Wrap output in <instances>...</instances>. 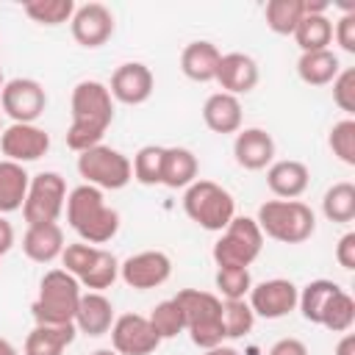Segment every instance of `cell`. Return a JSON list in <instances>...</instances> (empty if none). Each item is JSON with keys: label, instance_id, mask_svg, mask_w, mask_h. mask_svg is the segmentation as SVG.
Wrapping results in <instances>:
<instances>
[{"label": "cell", "instance_id": "obj_11", "mask_svg": "<svg viewBox=\"0 0 355 355\" xmlns=\"http://www.w3.org/2000/svg\"><path fill=\"white\" fill-rule=\"evenodd\" d=\"M169 275H172V258L161 250H141V252H136L119 263L122 283L136 288V291L158 288L169 280Z\"/></svg>", "mask_w": 355, "mask_h": 355}, {"label": "cell", "instance_id": "obj_9", "mask_svg": "<svg viewBox=\"0 0 355 355\" xmlns=\"http://www.w3.org/2000/svg\"><path fill=\"white\" fill-rule=\"evenodd\" d=\"M64 205H67V180L58 172H39L31 178L22 202V216L28 225L58 222Z\"/></svg>", "mask_w": 355, "mask_h": 355}, {"label": "cell", "instance_id": "obj_14", "mask_svg": "<svg viewBox=\"0 0 355 355\" xmlns=\"http://www.w3.org/2000/svg\"><path fill=\"white\" fill-rule=\"evenodd\" d=\"M72 39L80 47H103L114 36V14L103 3H83L75 6V14L69 19Z\"/></svg>", "mask_w": 355, "mask_h": 355}, {"label": "cell", "instance_id": "obj_41", "mask_svg": "<svg viewBox=\"0 0 355 355\" xmlns=\"http://www.w3.org/2000/svg\"><path fill=\"white\" fill-rule=\"evenodd\" d=\"M333 103L347 111V114H355V69H341L333 80Z\"/></svg>", "mask_w": 355, "mask_h": 355}, {"label": "cell", "instance_id": "obj_20", "mask_svg": "<svg viewBox=\"0 0 355 355\" xmlns=\"http://www.w3.org/2000/svg\"><path fill=\"white\" fill-rule=\"evenodd\" d=\"M308 183H311V172L302 161L283 158L266 166V186L280 200H297L300 194H305Z\"/></svg>", "mask_w": 355, "mask_h": 355}, {"label": "cell", "instance_id": "obj_23", "mask_svg": "<svg viewBox=\"0 0 355 355\" xmlns=\"http://www.w3.org/2000/svg\"><path fill=\"white\" fill-rule=\"evenodd\" d=\"M202 122L208 130L225 136V133H239L241 130V103L239 97L227 92H214L205 105H202Z\"/></svg>", "mask_w": 355, "mask_h": 355}, {"label": "cell", "instance_id": "obj_22", "mask_svg": "<svg viewBox=\"0 0 355 355\" xmlns=\"http://www.w3.org/2000/svg\"><path fill=\"white\" fill-rule=\"evenodd\" d=\"M219 47L208 39H197V42H189L180 53V69L189 80L194 83H211L216 78V67H219Z\"/></svg>", "mask_w": 355, "mask_h": 355}, {"label": "cell", "instance_id": "obj_26", "mask_svg": "<svg viewBox=\"0 0 355 355\" xmlns=\"http://www.w3.org/2000/svg\"><path fill=\"white\" fill-rule=\"evenodd\" d=\"M28 186H31V175L25 172V166L3 158L0 161V216L22 208Z\"/></svg>", "mask_w": 355, "mask_h": 355}, {"label": "cell", "instance_id": "obj_10", "mask_svg": "<svg viewBox=\"0 0 355 355\" xmlns=\"http://www.w3.org/2000/svg\"><path fill=\"white\" fill-rule=\"evenodd\" d=\"M0 105L14 122L36 125V119L44 114L47 94L44 86L33 78H11L0 92Z\"/></svg>", "mask_w": 355, "mask_h": 355}, {"label": "cell", "instance_id": "obj_6", "mask_svg": "<svg viewBox=\"0 0 355 355\" xmlns=\"http://www.w3.org/2000/svg\"><path fill=\"white\" fill-rule=\"evenodd\" d=\"M183 211L202 230L222 233L236 216V200L225 186L214 180H194L183 194Z\"/></svg>", "mask_w": 355, "mask_h": 355}, {"label": "cell", "instance_id": "obj_25", "mask_svg": "<svg viewBox=\"0 0 355 355\" xmlns=\"http://www.w3.org/2000/svg\"><path fill=\"white\" fill-rule=\"evenodd\" d=\"M200 164L189 147H164V172L161 186L166 189H189L197 180Z\"/></svg>", "mask_w": 355, "mask_h": 355}, {"label": "cell", "instance_id": "obj_48", "mask_svg": "<svg viewBox=\"0 0 355 355\" xmlns=\"http://www.w3.org/2000/svg\"><path fill=\"white\" fill-rule=\"evenodd\" d=\"M0 355H19V352H17V347H14L8 338L0 336Z\"/></svg>", "mask_w": 355, "mask_h": 355}, {"label": "cell", "instance_id": "obj_38", "mask_svg": "<svg viewBox=\"0 0 355 355\" xmlns=\"http://www.w3.org/2000/svg\"><path fill=\"white\" fill-rule=\"evenodd\" d=\"M150 324L155 330V336L164 341V338H175L178 333L186 330V322H183V311L175 300H161L153 311H150Z\"/></svg>", "mask_w": 355, "mask_h": 355}, {"label": "cell", "instance_id": "obj_30", "mask_svg": "<svg viewBox=\"0 0 355 355\" xmlns=\"http://www.w3.org/2000/svg\"><path fill=\"white\" fill-rule=\"evenodd\" d=\"M322 214L338 225L352 222L355 219V186L349 180L333 183L322 197Z\"/></svg>", "mask_w": 355, "mask_h": 355}, {"label": "cell", "instance_id": "obj_32", "mask_svg": "<svg viewBox=\"0 0 355 355\" xmlns=\"http://www.w3.org/2000/svg\"><path fill=\"white\" fill-rule=\"evenodd\" d=\"M302 14H305L302 0H269L263 8L266 28L277 36H291L297 22L302 19Z\"/></svg>", "mask_w": 355, "mask_h": 355}, {"label": "cell", "instance_id": "obj_47", "mask_svg": "<svg viewBox=\"0 0 355 355\" xmlns=\"http://www.w3.org/2000/svg\"><path fill=\"white\" fill-rule=\"evenodd\" d=\"M202 355H239V349H233V347H225V344H219V347L202 349Z\"/></svg>", "mask_w": 355, "mask_h": 355}, {"label": "cell", "instance_id": "obj_44", "mask_svg": "<svg viewBox=\"0 0 355 355\" xmlns=\"http://www.w3.org/2000/svg\"><path fill=\"white\" fill-rule=\"evenodd\" d=\"M269 355H308V347L300 338H280L272 344Z\"/></svg>", "mask_w": 355, "mask_h": 355}, {"label": "cell", "instance_id": "obj_18", "mask_svg": "<svg viewBox=\"0 0 355 355\" xmlns=\"http://www.w3.org/2000/svg\"><path fill=\"white\" fill-rule=\"evenodd\" d=\"M233 155L241 169H250V172L266 169L275 161V139L263 128H244L236 133Z\"/></svg>", "mask_w": 355, "mask_h": 355}, {"label": "cell", "instance_id": "obj_40", "mask_svg": "<svg viewBox=\"0 0 355 355\" xmlns=\"http://www.w3.org/2000/svg\"><path fill=\"white\" fill-rule=\"evenodd\" d=\"M94 255H97V247H94V244L75 241V244H67V247H64V252H61V263H64V269L78 280V277L92 266Z\"/></svg>", "mask_w": 355, "mask_h": 355}, {"label": "cell", "instance_id": "obj_51", "mask_svg": "<svg viewBox=\"0 0 355 355\" xmlns=\"http://www.w3.org/2000/svg\"><path fill=\"white\" fill-rule=\"evenodd\" d=\"M0 133H3V128H0Z\"/></svg>", "mask_w": 355, "mask_h": 355}, {"label": "cell", "instance_id": "obj_17", "mask_svg": "<svg viewBox=\"0 0 355 355\" xmlns=\"http://www.w3.org/2000/svg\"><path fill=\"white\" fill-rule=\"evenodd\" d=\"M214 80L222 86V92H227L233 97L247 94V92H252L258 86V64L247 53H225L219 58Z\"/></svg>", "mask_w": 355, "mask_h": 355}, {"label": "cell", "instance_id": "obj_7", "mask_svg": "<svg viewBox=\"0 0 355 355\" xmlns=\"http://www.w3.org/2000/svg\"><path fill=\"white\" fill-rule=\"evenodd\" d=\"M78 172L89 186L103 189H125L133 180V169H130V158L108 144H94L83 153H78Z\"/></svg>", "mask_w": 355, "mask_h": 355}, {"label": "cell", "instance_id": "obj_42", "mask_svg": "<svg viewBox=\"0 0 355 355\" xmlns=\"http://www.w3.org/2000/svg\"><path fill=\"white\" fill-rule=\"evenodd\" d=\"M333 36L344 53H355V11H344L333 28Z\"/></svg>", "mask_w": 355, "mask_h": 355}, {"label": "cell", "instance_id": "obj_19", "mask_svg": "<svg viewBox=\"0 0 355 355\" xmlns=\"http://www.w3.org/2000/svg\"><path fill=\"white\" fill-rule=\"evenodd\" d=\"M114 305L103 291H86L80 294L78 311H75V330L83 336H105L114 324Z\"/></svg>", "mask_w": 355, "mask_h": 355}, {"label": "cell", "instance_id": "obj_1", "mask_svg": "<svg viewBox=\"0 0 355 355\" xmlns=\"http://www.w3.org/2000/svg\"><path fill=\"white\" fill-rule=\"evenodd\" d=\"M114 122V97L100 80H80L72 89V125L67 130V147L83 153L103 144L108 125Z\"/></svg>", "mask_w": 355, "mask_h": 355}, {"label": "cell", "instance_id": "obj_35", "mask_svg": "<svg viewBox=\"0 0 355 355\" xmlns=\"http://www.w3.org/2000/svg\"><path fill=\"white\" fill-rule=\"evenodd\" d=\"M216 291L225 300H244L252 288L250 266H216Z\"/></svg>", "mask_w": 355, "mask_h": 355}, {"label": "cell", "instance_id": "obj_29", "mask_svg": "<svg viewBox=\"0 0 355 355\" xmlns=\"http://www.w3.org/2000/svg\"><path fill=\"white\" fill-rule=\"evenodd\" d=\"M338 288H341L338 283L324 280V277L311 280L308 286H302V288H300V297H297V305H300V311H302V319L311 322V324H319V322H322V313H324V308H327V302L333 300V294H336Z\"/></svg>", "mask_w": 355, "mask_h": 355}, {"label": "cell", "instance_id": "obj_52", "mask_svg": "<svg viewBox=\"0 0 355 355\" xmlns=\"http://www.w3.org/2000/svg\"><path fill=\"white\" fill-rule=\"evenodd\" d=\"M0 258H3V252H0Z\"/></svg>", "mask_w": 355, "mask_h": 355}, {"label": "cell", "instance_id": "obj_34", "mask_svg": "<svg viewBox=\"0 0 355 355\" xmlns=\"http://www.w3.org/2000/svg\"><path fill=\"white\" fill-rule=\"evenodd\" d=\"M130 169H133V180H139L141 186H158L161 172H164V147H158V144L141 147L133 155Z\"/></svg>", "mask_w": 355, "mask_h": 355}, {"label": "cell", "instance_id": "obj_27", "mask_svg": "<svg viewBox=\"0 0 355 355\" xmlns=\"http://www.w3.org/2000/svg\"><path fill=\"white\" fill-rule=\"evenodd\" d=\"M338 72H341V61L330 47L316 53H302L297 61V75L308 86H327L336 80Z\"/></svg>", "mask_w": 355, "mask_h": 355}, {"label": "cell", "instance_id": "obj_43", "mask_svg": "<svg viewBox=\"0 0 355 355\" xmlns=\"http://www.w3.org/2000/svg\"><path fill=\"white\" fill-rule=\"evenodd\" d=\"M336 261H338V266H344L349 272L355 269V233L352 230L338 239V244H336Z\"/></svg>", "mask_w": 355, "mask_h": 355}, {"label": "cell", "instance_id": "obj_16", "mask_svg": "<svg viewBox=\"0 0 355 355\" xmlns=\"http://www.w3.org/2000/svg\"><path fill=\"white\" fill-rule=\"evenodd\" d=\"M155 89V78H153V69L141 61H125L114 69L111 75V83H108V92L114 100L125 103V105H141L150 100Z\"/></svg>", "mask_w": 355, "mask_h": 355}, {"label": "cell", "instance_id": "obj_39", "mask_svg": "<svg viewBox=\"0 0 355 355\" xmlns=\"http://www.w3.org/2000/svg\"><path fill=\"white\" fill-rule=\"evenodd\" d=\"M327 144L333 150V155L347 164V166H355V119L347 116L341 122H336L330 128V136H327Z\"/></svg>", "mask_w": 355, "mask_h": 355}, {"label": "cell", "instance_id": "obj_45", "mask_svg": "<svg viewBox=\"0 0 355 355\" xmlns=\"http://www.w3.org/2000/svg\"><path fill=\"white\" fill-rule=\"evenodd\" d=\"M11 247H14V227L6 216H0V252L6 255Z\"/></svg>", "mask_w": 355, "mask_h": 355}, {"label": "cell", "instance_id": "obj_37", "mask_svg": "<svg viewBox=\"0 0 355 355\" xmlns=\"http://www.w3.org/2000/svg\"><path fill=\"white\" fill-rule=\"evenodd\" d=\"M255 324V313L247 300H225L222 302V327L225 338H244Z\"/></svg>", "mask_w": 355, "mask_h": 355}, {"label": "cell", "instance_id": "obj_21", "mask_svg": "<svg viewBox=\"0 0 355 355\" xmlns=\"http://www.w3.org/2000/svg\"><path fill=\"white\" fill-rule=\"evenodd\" d=\"M64 230L58 222H47V225H28L25 236H22V252L33 261V263H53L55 258H61L64 252Z\"/></svg>", "mask_w": 355, "mask_h": 355}, {"label": "cell", "instance_id": "obj_46", "mask_svg": "<svg viewBox=\"0 0 355 355\" xmlns=\"http://www.w3.org/2000/svg\"><path fill=\"white\" fill-rule=\"evenodd\" d=\"M336 355H355V333H344L336 344Z\"/></svg>", "mask_w": 355, "mask_h": 355}, {"label": "cell", "instance_id": "obj_2", "mask_svg": "<svg viewBox=\"0 0 355 355\" xmlns=\"http://www.w3.org/2000/svg\"><path fill=\"white\" fill-rule=\"evenodd\" d=\"M67 222L86 244H105L119 230V214L116 208L105 205L103 191L97 186L80 183L67 194Z\"/></svg>", "mask_w": 355, "mask_h": 355}, {"label": "cell", "instance_id": "obj_31", "mask_svg": "<svg viewBox=\"0 0 355 355\" xmlns=\"http://www.w3.org/2000/svg\"><path fill=\"white\" fill-rule=\"evenodd\" d=\"M116 277H119L116 255L111 250H105V247H97V255H94L92 266L78 277V283L86 286L89 291H103V288H111Z\"/></svg>", "mask_w": 355, "mask_h": 355}, {"label": "cell", "instance_id": "obj_3", "mask_svg": "<svg viewBox=\"0 0 355 355\" xmlns=\"http://www.w3.org/2000/svg\"><path fill=\"white\" fill-rule=\"evenodd\" d=\"M255 222L263 236L280 244H302L316 230V214L302 200H266Z\"/></svg>", "mask_w": 355, "mask_h": 355}, {"label": "cell", "instance_id": "obj_49", "mask_svg": "<svg viewBox=\"0 0 355 355\" xmlns=\"http://www.w3.org/2000/svg\"><path fill=\"white\" fill-rule=\"evenodd\" d=\"M92 355H119V352H114V349H94Z\"/></svg>", "mask_w": 355, "mask_h": 355}, {"label": "cell", "instance_id": "obj_4", "mask_svg": "<svg viewBox=\"0 0 355 355\" xmlns=\"http://www.w3.org/2000/svg\"><path fill=\"white\" fill-rule=\"evenodd\" d=\"M80 283L67 269L44 272L39 294L31 305L36 324H75V311L80 302Z\"/></svg>", "mask_w": 355, "mask_h": 355}, {"label": "cell", "instance_id": "obj_50", "mask_svg": "<svg viewBox=\"0 0 355 355\" xmlns=\"http://www.w3.org/2000/svg\"><path fill=\"white\" fill-rule=\"evenodd\" d=\"M3 86H6V80H3V69H0V92H3Z\"/></svg>", "mask_w": 355, "mask_h": 355}, {"label": "cell", "instance_id": "obj_13", "mask_svg": "<svg viewBox=\"0 0 355 355\" xmlns=\"http://www.w3.org/2000/svg\"><path fill=\"white\" fill-rule=\"evenodd\" d=\"M250 308L255 316L263 319H283L297 308L300 288L286 277H272L250 288Z\"/></svg>", "mask_w": 355, "mask_h": 355}, {"label": "cell", "instance_id": "obj_15", "mask_svg": "<svg viewBox=\"0 0 355 355\" xmlns=\"http://www.w3.org/2000/svg\"><path fill=\"white\" fill-rule=\"evenodd\" d=\"M0 150H3L6 161H14V164L39 161V158L47 155V150H50V133L42 130L39 125L11 122V125L0 133Z\"/></svg>", "mask_w": 355, "mask_h": 355}, {"label": "cell", "instance_id": "obj_33", "mask_svg": "<svg viewBox=\"0 0 355 355\" xmlns=\"http://www.w3.org/2000/svg\"><path fill=\"white\" fill-rule=\"evenodd\" d=\"M22 11L33 22L55 28V25H64V22L72 19L75 3L72 0H28V3H22Z\"/></svg>", "mask_w": 355, "mask_h": 355}, {"label": "cell", "instance_id": "obj_28", "mask_svg": "<svg viewBox=\"0 0 355 355\" xmlns=\"http://www.w3.org/2000/svg\"><path fill=\"white\" fill-rule=\"evenodd\" d=\"M291 36L302 53L327 50V44L333 42V22L327 19V14H302Z\"/></svg>", "mask_w": 355, "mask_h": 355}, {"label": "cell", "instance_id": "obj_24", "mask_svg": "<svg viewBox=\"0 0 355 355\" xmlns=\"http://www.w3.org/2000/svg\"><path fill=\"white\" fill-rule=\"evenodd\" d=\"M75 324H36L25 336L22 355H64L75 341Z\"/></svg>", "mask_w": 355, "mask_h": 355}, {"label": "cell", "instance_id": "obj_5", "mask_svg": "<svg viewBox=\"0 0 355 355\" xmlns=\"http://www.w3.org/2000/svg\"><path fill=\"white\" fill-rule=\"evenodd\" d=\"M172 300L180 305L186 333L200 349H211V347H219L225 341L222 297H216L211 291H200V288H183Z\"/></svg>", "mask_w": 355, "mask_h": 355}, {"label": "cell", "instance_id": "obj_8", "mask_svg": "<svg viewBox=\"0 0 355 355\" xmlns=\"http://www.w3.org/2000/svg\"><path fill=\"white\" fill-rule=\"evenodd\" d=\"M263 250V233L252 216H233L214 244L216 266H250Z\"/></svg>", "mask_w": 355, "mask_h": 355}, {"label": "cell", "instance_id": "obj_36", "mask_svg": "<svg viewBox=\"0 0 355 355\" xmlns=\"http://www.w3.org/2000/svg\"><path fill=\"white\" fill-rule=\"evenodd\" d=\"M352 322H355V300L344 288H338L333 294V300L327 302L319 324L327 327L330 333H347L352 327Z\"/></svg>", "mask_w": 355, "mask_h": 355}, {"label": "cell", "instance_id": "obj_12", "mask_svg": "<svg viewBox=\"0 0 355 355\" xmlns=\"http://www.w3.org/2000/svg\"><path fill=\"white\" fill-rule=\"evenodd\" d=\"M111 347L119 355H150L158 349L161 338L155 336L153 324L141 313H122L111 324Z\"/></svg>", "mask_w": 355, "mask_h": 355}]
</instances>
